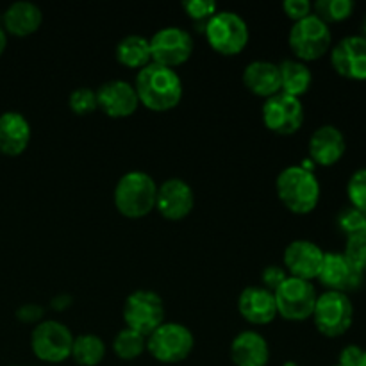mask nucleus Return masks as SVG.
<instances>
[{"label": "nucleus", "mask_w": 366, "mask_h": 366, "mask_svg": "<svg viewBox=\"0 0 366 366\" xmlns=\"http://www.w3.org/2000/svg\"><path fill=\"white\" fill-rule=\"evenodd\" d=\"M286 366H299V365H293V363H288Z\"/></svg>", "instance_id": "ea45409f"}, {"label": "nucleus", "mask_w": 366, "mask_h": 366, "mask_svg": "<svg viewBox=\"0 0 366 366\" xmlns=\"http://www.w3.org/2000/svg\"><path fill=\"white\" fill-rule=\"evenodd\" d=\"M157 184L152 175L142 170H132L122 175L114 186V206L125 218L147 217L156 209Z\"/></svg>", "instance_id": "f03ea898"}, {"label": "nucleus", "mask_w": 366, "mask_h": 366, "mask_svg": "<svg viewBox=\"0 0 366 366\" xmlns=\"http://www.w3.org/2000/svg\"><path fill=\"white\" fill-rule=\"evenodd\" d=\"M7 46V32L4 31V27L0 25V56L4 54V50H6Z\"/></svg>", "instance_id": "e433bc0d"}, {"label": "nucleus", "mask_w": 366, "mask_h": 366, "mask_svg": "<svg viewBox=\"0 0 366 366\" xmlns=\"http://www.w3.org/2000/svg\"><path fill=\"white\" fill-rule=\"evenodd\" d=\"M152 63L167 68L184 64L193 54V38L181 27H163L149 39Z\"/></svg>", "instance_id": "9b49d317"}, {"label": "nucleus", "mask_w": 366, "mask_h": 366, "mask_svg": "<svg viewBox=\"0 0 366 366\" xmlns=\"http://www.w3.org/2000/svg\"><path fill=\"white\" fill-rule=\"evenodd\" d=\"M182 9L202 32L207 21L218 13V7L213 0H186V2H182Z\"/></svg>", "instance_id": "c85d7f7f"}, {"label": "nucleus", "mask_w": 366, "mask_h": 366, "mask_svg": "<svg viewBox=\"0 0 366 366\" xmlns=\"http://www.w3.org/2000/svg\"><path fill=\"white\" fill-rule=\"evenodd\" d=\"M311 318L320 335L327 338H340L349 331L354 322L352 300L347 293L324 292L318 295Z\"/></svg>", "instance_id": "0eeeda50"}, {"label": "nucleus", "mask_w": 366, "mask_h": 366, "mask_svg": "<svg viewBox=\"0 0 366 366\" xmlns=\"http://www.w3.org/2000/svg\"><path fill=\"white\" fill-rule=\"evenodd\" d=\"M43 13L39 6L29 0H18L13 2L4 13V31L9 34L24 38L31 36L41 27Z\"/></svg>", "instance_id": "5701e85b"}, {"label": "nucleus", "mask_w": 366, "mask_h": 366, "mask_svg": "<svg viewBox=\"0 0 366 366\" xmlns=\"http://www.w3.org/2000/svg\"><path fill=\"white\" fill-rule=\"evenodd\" d=\"M354 366H366V350L363 349V352H361V356H360V360L356 361V365Z\"/></svg>", "instance_id": "4c0bfd02"}, {"label": "nucleus", "mask_w": 366, "mask_h": 366, "mask_svg": "<svg viewBox=\"0 0 366 366\" xmlns=\"http://www.w3.org/2000/svg\"><path fill=\"white\" fill-rule=\"evenodd\" d=\"M279 71H281V93L290 97H297L310 92L313 84V74L310 66L299 59H285L279 63Z\"/></svg>", "instance_id": "b1692460"}, {"label": "nucleus", "mask_w": 366, "mask_h": 366, "mask_svg": "<svg viewBox=\"0 0 366 366\" xmlns=\"http://www.w3.org/2000/svg\"><path fill=\"white\" fill-rule=\"evenodd\" d=\"M277 315L292 322H302L313 317L317 304V290L310 281L288 277L274 292Z\"/></svg>", "instance_id": "9d476101"}, {"label": "nucleus", "mask_w": 366, "mask_h": 366, "mask_svg": "<svg viewBox=\"0 0 366 366\" xmlns=\"http://www.w3.org/2000/svg\"><path fill=\"white\" fill-rule=\"evenodd\" d=\"M31 143V124L18 111L0 114V154L16 157L27 150Z\"/></svg>", "instance_id": "aec40b11"}, {"label": "nucleus", "mask_w": 366, "mask_h": 366, "mask_svg": "<svg viewBox=\"0 0 366 366\" xmlns=\"http://www.w3.org/2000/svg\"><path fill=\"white\" fill-rule=\"evenodd\" d=\"M277 197L286 209L295 214H307L318 206L320 200V182L317 175L306 167L285 168L275 181Z\"/></svg>", "instance_id": "7ed1b4c3"}, {"label": "nucleus", "mask_w": 366, "mask_h": 366, "mask_svg": "<svg viewBox=\"0 0 366 366\" xmlns=\"http://www.w3.org/2000/svg\"><path fill=\"white\" fill-rule=\"evenodd\" d=\"M113 350L114 354L124 361L138 360V357L147 350V336L139 335V332L132 331V329L129 327L122 329V331L114 336Z\"/></svg>", "instance_id": "bb28decb"}, {"label": "nucleus", "mask_w": 366, "mask_h": 366, "mask_svg": "<svg viewBox=\"0 0 366 366\" xmlns=\"http://www.w3.org/2000/svg\"><path fill=\"white\" fill-rule=\"evenodd\" d=\"M117 59L118 63L127 68H145L147 64L152 63L150 56V41L145 36L129 34L120 39L117 45Z\"/></svg>", "instance_id": "393cba45"}, {"label": "nucleus", "mask_w": 366, "mask_h": 366, "mask_svg": "<svg viewBox=\"0 0 366 366\" xmlns=\"http://www.w3.org/2000/svg\"><path fill=\"white\" fill-rule=\"evenodd\" d=\"M74 338L70 329L57 320L39 322L31 335V349L39 361L63 363L71 356Z\"/></svg>", "instance_id": "6e6552de"}, {"label": "nucleus", "mask_w": 366, "mask_h": 366, "mask_svg": "<svg viewBox=\"0 0 366 366\" xmlns=\"http://www.w3.org/2000/svg\"><path fill=\"white\" fill-rule=\"evenodd\" d=\"M361 36H365V38H366V14H365V21H363V34H361Z\"/></svg>", "instance_id": "58836bf2"}, {"label": "nucleus", "mask_w": 366, "mask_h": 366, "mask_svg": "<svg viewBox=\"0 0 366 366\" xmlns=\"http://www.w3.org/2000/svg\"><path fill=\"white\" fill-rule=\"evenodd\" d=\"M335 71L350 81H366V38L361 34L345 36L331 50Z\"/></svg>", "instance_id": "ddd939ff"}, {"label": "nucleus", "mask_w": 366, "mask_h": 366, "mask_svg": "<svg viewBox=\"0 0 366 366\" xmlns=\"http://www.w3.org/2000/svg\"><path fill=\"white\" fill-rule=\"evenodd\" d=\"M195 347V338L186 325L163 322L152 335L147 336V350L156 361L175 365L184 361Z\"/></svg>", "instance_id": "39448f33"}, {"label": "nucleus", "mask_w": 366, "mask_h": 366, "mask_svg": "<svg viewBox=\"0 0 366 366\" xmlns=\"http://www.w3.org/2000/svg\"><path fill=\"white\" fill-rule=\"evenodd\" d=\"M318 281L327 288V292L349 293L361 286L363 272L356 270L343 252H325Z\"/></svg>", "instance_id": "f3484780"}, {"label": "nucleus", "mask_w": 366, "mask_h": 366, "mask_svg": "<svg viewBox=\"0 0 366 366\" xmlns=\"http://www.w3.org/2000/svg\"><path fill=\"white\" fill-rule=\"evenodd\" d=\"M352 0H318L313 4V14H317L325 24H335V21H343L352 16L354 13Z\"/></svg>", "instance_id": "cd10ccee"}, {"label": "nucleus", "mask_w": 366, "mask_h": 366, "mask_svg": "<svg viewBox=\"0 0 366 366\" xmlns=\"http://www.w3.org/2000/svg\"><path fill=\"white\" fill-rule=\"evenodd\" d=\"M211 49L222 56H236L249 43L247 21L234 11H218L204 29Z\"/></svg>", "instance_id": "423d86ee"}, {"label": "nucleus", "mask_w": 366, "mask_h": 366, "mask_svg": "<svg viewBox=\"0 0 366 366\" xmlns=\"http://www.w3.org/2000/svg\"><path fill=\"white\" fill-rule=\"evenodd\" d=\"M70 357L81 366H97L106 357V343L97 335L75 336Z\"/></svg>", "instance_id": "a878e982"}, {"label": "nucleus", "mask_w": 366, "mask_h": 366, "mask_svg": "<svg viewBox=\"0 0 366 366\" xmlns=\"http://www.w3.org/2000/svg\"><path fill=\"white\" fill-rule=\"evenodd\" d=\"M231 360L236 366H267L270 361V347L259 332L243 331L232 340Z\"/></svg>", "instance_id": "4be33fe9"}, {"label": "nucleus", "mask_w": 366, "mask_h": 366, "mask_svg": "<svg viewBox=\"0 0 366 366\" xmlns=\"http://www.w3.org/2000/svg\"><path fill=\"white\" fill-rule=\"evenodd\" d=\"M347 197L350 200V206L366 211V167L350 175L347 182Z\"/></svg>", "instance_id": "473e14b6"}, {"label": "nucleus", "mask_w": 366, "mask_h": 366, "mask_svg": "<svg viewBox=\"0 0 366 366\" xmlns=\"http://www.w3.org/2000/svg\"><path fill=\"white\" fill-rule=\"evenodd\" d=\"M261 114L268 131L281 136L295 134L304 124L302 102L297 97H290L286 93H277L264 100Z\"/></svg>", "instance_id": "f8f14e48"}, {"label": "nucleus", "mask_w": 366, "mask_h": 366, "mask_svg": "<svg viewBox=\"0 0 366 366\" xmlns=\"http://www.w3.org/2000/svg\"><path fill=\"white\" fill-rule=\"evenodd\" d=\"M243 84L250 93L263 99L281 93V71L272 61H252L243 70Z\"/></svg>", "instance_id": "412c9836"}, {"label": "nucleus", "mask_w": 366, "mask_h": 366, "mask_svg": "<svg viewBox=\"0 0 366 366\" xmlns=\"http://www.w3.org/2000/svg\"><path fill=\"white\" fill-rule=\"evenodd\" d=\"M16 317L24 322H36L43 317V307L34 306V304H27V306L18 310Z\"/></svg>", "instance_id": "c9c22d12"}, {"label": "nucleus", "mask_w": 366, "mask_h": 366, "mask_svg": "<svg viewBox=\"0 0 366 366\" xmlns=\"http://www.w3.org/2000/svg\"><path fill=\"white\" fill-rule=\"evenodd\" d=\"M288 43L295 57L302 63L317 61L329 52L332 45V34L324 20L311 13L310 16L295 21L290 29Z\"/></svg>", "instance_id": "20e7f679"}, {"label": "nucleus", "mask_w": 366, "mask_h": 366, "mask_svg": "<svg viewBox=\"0 0 366 366\" xmlns=\"http://www.w3.org/2000/svg\"><path fill=\"white\" fill-rule=\"evenodd\" d=\"M288 272L282 267H277V264H272V267H267L261 274V282H263V288H267L268 292L274 293L282 282L288 279Z\"/></svg>", "instance_id": "72a5a7b5"}, {"label": "nucleus", "mask_w": 366, "mask_h": 366, "mask_svg": "<svg viewBox=\"0 0 366 366\" xmlns=\"http://www.w3.org/2000/svg\"><path fill=\"white\" fill-rule=\"evenodd\" d=\"M238 311L249 324H270L277 317L274 293L263 286H247L238 297Z\"/></svg>", "instance_id": "6ab92c4d"}, {"label": "nucleus", "mask_w": 366, "mask_h": 366, "mask_svg": "<svg viewBox=\"0 0 366 366\" xmlns=\"http://www.w3.org/2000/svg\"><path fill=\"white\" fill-rule=\"evenodd\" d=\"M343 256L349 259V263L352 264L356 270L363 272L365 274L366 272V232L349 236V238H347Z\"/></svg>", "instance_id": "7c9ffc66"}, {"label": "nucleus", "mask_w": 366, "mask_h": 366, "mask_svg": "<svg viewBox=\"0 0 366 366\" xmlns=\"http://www.w3.org/2000/svg\"><path fill=\"white\" fill-rule=\"evenodd\" d=\"M134 89L139 102L157 113L174 109L182 99V81L177 71L157 63L147 64L138 71Z\"/></svg>", "instance_id": "f257e3e1"}, {"label": "nucleus", "mask_w": 366, "mask_h": 366, "mask_svg": "<svg viewBox=\"0 0 366 366\" xmlns=\"http://www.w3.org/2000/svg\"><path fill=\"white\" fill-rule=\"evenodd\" d=\"M310 157L320 167H332L338 163L347 150L343 132L336 125H320L310 138Z\"/></svg>", "instance_id": "a211bd4d"}, {"label": "nucleus", "mask_w": 366, "mask_h": 366, "mask_svg": "<svg viewBox=\"0 0 366 366\" xmlns=\"http://www.w3.org/2000/svg\"><path fill=\"white\" fill-rule=\"evenodd\" d=\"M282 9L293 21H299L313 13V4L310 0H286L282 2Z\"/></svg>", "instance_id": "f704fd0d"}, {"label": "nucleus", "mask_w": 366, "mask_h": 366, "mask_svg": "<svg viewBox=\"0 0 366 366\" xmlns=\"http://www.w3.org/2000/svg\"><path fill=\"white\" fill-rule=\"evenodd\" d=\"M68 106L75 114H81V117L93 113L95 109H99V106H97V92L88 88V86L75 88L68 97Z\"/></svg>", "instance_id": "c756f323"}, {"label": "nucleus", "mask_w": 366, "mask_h": 366, "mask_svg": "<svg viewBox=\"0 0 366 366\" xmlns=\"http://www.w3.org/2000/svg\"><path fill=\"white\" fill-rule=\"evenodd\" d=\"M335 366H343V365H340V363H338V365H335Z\"/></svg>", "instance_id": "a19ab883"}, {"label": "nucleus", "mask_w": 366, "mask_h": 366, "mask_svg": "<svg viewBox=\"0 0 366 366\" xmlns=\"http://www.w3.org/2000/svg\"><path fill=\"white\" fill-rule=\"evenodd\" d=\"M325 252L311 239H295L285 249V270L290 277L313 281L318 279Z\"/></svg>", "instance_id": "4468645a"}, {"label": "nucleus", "mask_w": 366, "mask_h": 366, "mask_svg": "<svg viewBox=\"0 0 366 366\" xmlns=\"http://www.w3.org/2000/svg\"><path fill=\"white\" fill-rule=\"evenodd\" d=\"M125 327L149 336L164 322V302L156 292L138 290L125 299Z\"/></svg>", "instance_id": "1a4fd4ad"}, {"label": "nucleus", "mask_w": 366, "mask_h": 366, "mask_svg": "<svg viewBox=\"0 0 366 366\" xmlns=\"http://www.w3.org/2000/svg\"><path fill=\"white\" fill-rule=\"evenodd\" d=\"M195 207V195L192 186L182 179H168L157 186L156 209L167 220L177 222L188 217Z\"/></svg>", "instance_id": "2eb2a0df"}, {"label": "nucleus", "mask_w": 366, "mask_h": 366, "mask_svg": "<svg viewBox=\"0 0 366 366\" xmlns=\"http://www.w3.org/2000/svg\"><path fill=\"white\" fill-rule=\"evenodd\" d=\"M338 227L342 229V232H345L347 238L366 232V211L352 206L347 207L338 214Z\"/></svg>", "instance_id": "2f4dec72"}, {"label": "nucleus", "mask_w": 366, "mask_h": 366, "mask_svg": "<svg viewBox=\"0 0 366 366\" xmlns=\"http://www.w3.org/2000/svg\"><path fill=\"white\" fill-rule=\"evenodd\" d=\"M97 106L109 118H127L139 106L138 93L127 81H107L97 89Z\"/></svg>", "instance_id": "dca6fc26"}]
</instances>
